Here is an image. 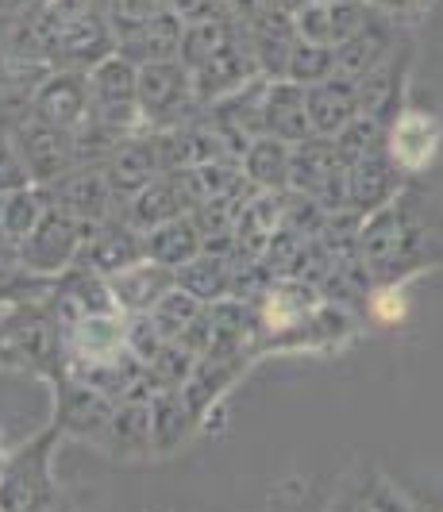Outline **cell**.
<instances>
[{"label": "cell", "mask_w": 443, "mask_h": 512, "mask_svg": "<svg viewBox=\"0 0 443 512\" xmlns=\"http://www.w3.org/2000/svg\"><path fill=\"white\" fill-rule=\"evenodd\" d=\"M440 124L432 120V116H424V112H405L401 120H397V128H393V139H390V154L397 166H405V170H424L436 151H440Z\"/></svg>", "instance_id": "1"}, {"label": "cell", "mask_w": 443, "mask_h": 512, "mask_svg": "<svg viewBox=\"0 0 443 512\" xmlns=\"http://www.w3.org/2000/svg\"><path fill=\"white\" fill-rule=\"evenodd\" d=\"M374 312H378L386 324H393V320H401V316H405V297H401L397 289H390V293H382V297L374 301Z\"/></svg>", "instance_id": "2"}]
</instances>
